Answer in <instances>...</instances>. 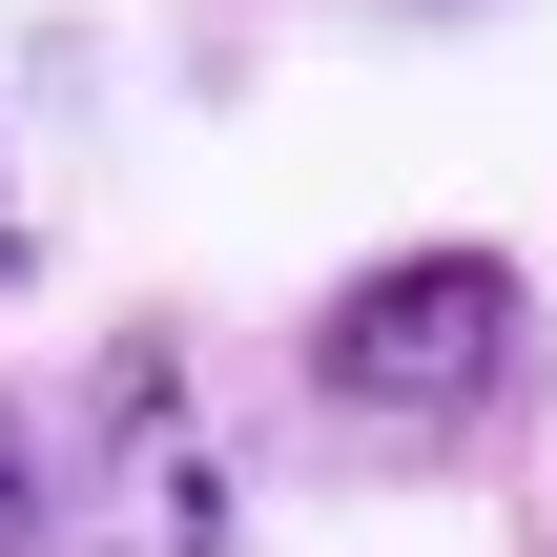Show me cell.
I'll list each match as a JSON object with an SVG mask.
<instances>
[{"instance_id":"cell-1","label":"cell","mask_w":557,"mask_h":557,"mask_svg":"<svg viewBox=\"0 0 557 557\" xmlns=\"http://www.w3.org/2000/svg\"><path fill=\"white\" fill-rule=\"evenodd\" d=\"M310 393L372 455H455V434H496L537 393V289L496 248H393V269H351L310 310Z\"/></svg>"},{"instance_id":"cell-2","label":"cell","mask_w":557,"mask_h":557,"mask_svg":"<svg viewBox=\"0 0 557 557\" xmlns=\"http://www.w3.org/2000/svg\"><path fill=\"white\" fill-rule=\"evenodd\" d=\"M83 537H103V557H227V475H207V413H186V351H165V331H124V351H103Z\"/></svg>"},{"instance_id":"cell-3","label":"cell","mask_w":557,"mask_h":557,"mask_svg":"<svg viewBox=\"0 0 557 557\" xmlns=\"http://www.w3.org/2000/svg\"><path fill=\"white\" fill-rule=\"evenodd\" d=\"M0 557H62V517H41V455H21V413H0Z\"/></svg>"},{"instance_id":"cell-4","label":"cell","mask_w":557,"mask_h":557,"mask_svg":"<svg viewBox=\"0 0 557 557\" xmlns=\"http://www.w3.org/2000/svg\"><path fill=\"white\" fill-rule=\"evenodd\" d=\"M0 269H21V227H0Z\"/></svg>"}]
</instances>
